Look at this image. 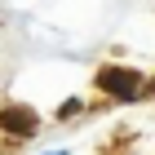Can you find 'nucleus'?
Returning <instances> with one entry per match:
<instances>
[{
	"label": "nucleus",
	"mask_w": 155,
	"mask_h": 155,
	"mask_svg": "<svg viewBox=\"0 0 155 155\" xmlns=\"http://www.w3.org/2000/svg\"><path fill=\"white\" fill-rule=\"evenodd\" d=\"M97 89L120 97V102H133L137 89H142V75L133 71V67H107V71H97Z\"/></svg>",
	"instance_id": "f257e3e1"
},
{
	"label": "nucleus",
	"mask_w": 155,
	"mask_h": 155,
	"mask_svg": "<svg viewBox=\"0 0 155 155\" xmlns=\"http://www.w3.org/2000/svg\"><path fill=\"white\" fill-rule=\"evenodd\" d=\"M0 129H9V133H31V129H36V111L5 107V111H0Z\"/></svg>",
	"instance_id": "f03ea898"
}]
</instances>
